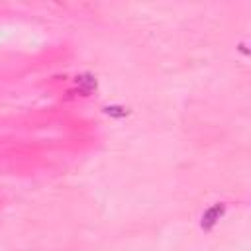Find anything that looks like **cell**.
Returning a JSON list of instances; mask_svg holds the SVG:
<instances>
[{
	"mask_svg": "<svg viewBox=\"0 0 251 251\" xmlns=\"http://www.w3.org/2000/svg\"><path fill=\"white\" fill-rule=\"evenodd\" d=\"M226 210H227L226 202H216V204H212L210 208H206L204 214L200 216V227H202L204 231H212V229L218 226V222L224 218Z\"/></svg>",
	"mask_w": 251,
	"mask_h": 251,
	"instance_id": "6da1fadb",
	"label": "cell"
},
{
	"mask_svg": "<svg viewBox=\"0 0 251 251\" xmlns=\"http://www.w3.org/2000/svg\"><path fill=\"white\" fill-rule=\"evenodd\" d=\"M75 84H76V90H78L80 96H90L96 90L98 80H96V76L92 73H82V75H78L75 78Z\"/></svg>",
	"mask_w": 251,
	"mask_h": 251,
	"instance_id": "7a4b0ae2",
	"label": "cell"
},
{
	"mask_svg": "<svg viewBox=\"0 0 251 251\" xmlns=\"http://www.w3.org/2000/svg\"><path fill=\"white\" fill-rule=\"evenodd\" d=\"M102 112H104L106 116L114 118V120H124V118H127V116L131 114V110L126 108V106H122V104H108V106L102 108Z\"/></svg>",
	"mask_w": 251,
	"mask_h": 251,
	"instance_id": "3957f363",
	"label": "cell"
}]
</instances>
